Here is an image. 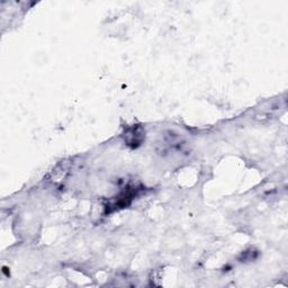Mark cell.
Instances as JSON below:
<instances>
[{
  "instance_id": "6da1fadb",
  "label": "cell",
  "mask_w": 288,
  "mask_h": 288,
  "mask_svg": "<svg viewBox=\"0 0 288 288\" xmlns=\"http://www.w3.org/2000/svg\"><path fill=\"white\" fill-rule=\"evenodd\" d=\"M144 139V133L143 130L141 126H134L130 127L127 130L126 134H125V143L130 146H133V148H136L139 146L141 143L143 142Z\"/></svg>"
}]
</instances>
